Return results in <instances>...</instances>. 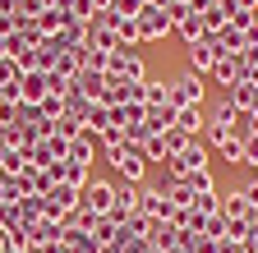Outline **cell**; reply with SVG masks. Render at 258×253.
<instances>
[{
	"label": "cell",
	"mask_w": 258,
	"mask_h": 253,
	"mask_svg": "<svg viewBox=\"0 0 258 253\" xmlns=\"http://www.w3.org/2000/svg\"><path fill=\"white\" fill-rule=\"evenodd\" d=\"M106 161H111V171H115L124 184H143V180H148V156H143V143H120V147H106Z\"/></svg>",
	"instance_id": "obj_1"
},
{
	"label": "cell",
	"mask_w": 258,
	"mask_h": 253,
	"mask_svg": "<svg viewBox=\"0 0 258 253\" xmlns=\"http://www.w3.org/2000/svg\"><path fill=\"white\" fill-rule=\"evenodd\" d=\"M106 74H111V78H129V83H143V78H148V65H143L139 46H115Z\"/></svg>",
	"instance_id": "obj_2"
},
{
	"label": "cell",
	"mask_w": 258,
	"mask_h": 253,
	"mask_svg": "<svg viewBox=\"0 0 258 253\" xmlns=\"http://www.w3.org/2000/svg\"><path fill=\"white\" fill-rule=\"evenodd\" d=\"M217 55H226L221 51V42H217V33H203L199 42H189V69L194 74H212V65H217Z\"/></svg>",
	"instance_id": "obj_3"
},
{
	"label": "cell",
	"mask_w": 258,
	"mask_h": 253,
	"mask_svg": "<svg viewBox=\"0 0 258 253\" xmlns=\"http://www.w3.org/2000/svg\"><path fill=\"white\" fill-rule=\"evenodd\" d=\"M203 166H208V143L194 138L184 152H175L171 161H166V175H194V171H203Z\"/></svg>",
	"instance_id": "obj_4"
},
{
	"label": "cell",
	"mask_w": 258,
	"mask_h": 253,
	"mask_svg": "<svg viewBox=\"0 0 258 253\" xmlns=\"http://www.w3.org/2000/svg\"><path fill=\"white\" fill-rule=\"evenodd\" d=\"M171 106H203V74H180L171 78Z\"/></svg>",
	"instance_id": "obj_5"
},
{
	"label": "cell",
	"mask_w": 258,
	"mask_h": 253,
	"mask_svg": "<svg viewBox=\"0 0 258 253\" xmlns=\"http://www.w3.org/2000/svg\"><path fill=\"white\" fill-rule=\"evenodd\" d=\"M139 28H143V42H157V37L175 33V19H171V10H161V5H143Z\"/></svg>",
	"instance_id": "obj_6"
},
{
	"label": "cell",
	"mask_w": 258,
	"mask_h": 253,
	"mask_svg": "<svg viewBox=\"0 0 258 253\" xmlns=\"http://www.w3.org/2000/svg\"><path fill=\"white\" fill-rule=\"evenodd\" d=\"M79 203H83L92 216H106V212L115 207V184H111V180H92V184L83 189V198H79Z\"/></svg>",
	"instance_id": "obj_7"
},
{
	"label": "cell",
	"mask_w": 258,
	"mask_h": 253,
	"mask_svg": "<svg viewBox=\"0 0 258 253\" xmlns=\"http://www.w3.org/2000/svg\"><path fill=\"white\" fill-rule=\"evenodd\" d=\"M161 189H166V198H171L180 212H199V189H194L184 175H166V184H161Z\"/></svg>",
	"instance_id": "obj_8"
},
{
	"label": "cell",
	"mask_w": 258,
	"mask_h": 253,
	"mask_svg": "<svg viewBox=\"0 0 258 253\" xmlns=\"http://www.w3.org/2000/svg\"><path fill=\"white\" fill-rule=\"evenodd\" d=\"M97 134L92 129H79L74 138H70V152H64V161H79V166H92V156H97Z\"/></svg>",
	"instance_id": "obj_9"
},
{
	"label": "cell",
	"mask_w": 258,
	"mask_h": 253,
	"mask_svg": "<svg viewBox=\"0 0 258 253\" xmlns=\"http://www.w3.org/2000/svg\"><path fill=\"white\" fill-rule=\"evenodd\" d=\"M217 88H235L240 78H244V65H240V55H217V65H212V74H208Z\"/></svg>",
	"instance_id": "obj_10"
},
{
	"label": "cell",
	"mask_w": 258,
	"mask_h": 253,
	"mask_svg": "<svg viewBox=\"0 0 258 253\" xmlns=\"http://www.w3.org/2000/svg\"><path fill=\"white\" fill-rule=\"evenodd\" d=\"M226 102H231L235 111H249V115H258V88L240 78L235 88H226Z\"/></svg>",
	"instance_id": "obj_11"
},
{
	"label": "cell",
	"mask_w": 258,
	"mask_h": 253,
	"mask_svg": "<svg viewBox=\"0 0 258 253\" xmlns=\"http://www.w3.org/2000/svg\"><path fill=\"white\" fill-rule=\"evenodd\" d=\"M203 106H175V129H184L189 138H203Z\"/></svg>",
	"instance_id": "obj_12"
},
{
	"label": "cell",
	"mask_w": 258,
	"mask_h": 253,
	"mask_svg": "<svg viewBox=\"0 0 258 253\" xmlns=\"http://www.w3.org/2000/svg\"><path fill=\"white\" fill-rule=\"evenodd\" d=\"M55 180H51V171H42V166H23L19 171V189L23 194H46Z\"/></svg>",
	"instance_id": "obj_13"
},
{
	"label": "cell",
	"mask_w": 258,
	"mask_h": 253,
	"mask_svg": "<svg viewBox=\"0 0 258 253\" xmlns=\"http://www.w3.org/2000/svg\"><path fill=\"white\" fill-rule=\"evenodd\" d=\"M60 184H70V189H83L92 184V166H79V161H60Z\"/></svg>",
	"instance_id": "obj_14"
},
{
	"label": "cell",
	"mask_w": 258,
	"mask_h": 253,
	"mask_svg": "<svg viewBox=\"0 0 258 253\" xmlns=\"http://www.w3.org/2000/svg\"><path fill=\"white\" fill-rule=\"evenodd\" d=\"M143 124H148L152 134H166V129H175V106H171V102H166V106H148Z\"/></svg>",
	"instance_id": "obj_15"
},
{
	"label": "cell",
	"mask_w": 258,
	"mask_h": 253,
	"mask_svg": "<svg viewBox=\"0 0 258 253\" xmlns=\"http://www.w3.org/2000/svg\"><path fill=\"white\" fill-rule=\"evenodd\" d=\"M74 88L83 92V97H92V102H97V97H102V92H106V74H102V69H79Z\"/></svg>",
	"instance_id": "obj_16"
},
{
	"label": "cell",
	"mask_w": 258,
	"mask_h": 253,
	"mask_svg": "<svg viewBox=\"0 0 258 253\" xmlns=\"http://www.w3.org/2000/svg\"><path fill=\"white\" fill-rule=\"evenodd\" d=\"M171 102V83L166 78H143V106H166Z\"/></svg>",
	"instance_id": "obj_17"
},
{
	"label": "cell",
	"mask_w": 258,
	"mask_h": 253,
	"mask_svg": "<svg viewBox=\"0 0 258 253\" xmlns=\"http://www.w3.org/2000/svg\"><path fill=\"white\" fill-rule=\"evenodd\" d=\"M244 212H249V203H244V194H240V189L221 194V216H226V221H244Z\"/></svg>",
	"instance_id": "obj_18"
},
{
	"label": "cell",
	"mask_w": 258,
	"mask_h": 253,
	"mask_svg": "<svg viewBox=\"0 0 258 253\" xmlns=\"http://www.w3.org/2000/svg\"><path fill=\"white\" fill-rule=\"evenodd\" d=\"M92 239L102 244V248H111V244L120 239V226H115L111 216H97V226H92Z\"/></svg>",
	"instance_id": "obj_19"
},
{
	"label": "cell",
	"mask_w": 258,
	"mask_h": 253,
	"mask_svg": "<svg viewBox=\"0 0 258 253\" xmlns=\"http://www.w3.org/2000/svg\"><path fill=\"white\" fill-rule=\"evenodd\" d=\"M143 156H148V166H152V161H171L166 138H161V134H148V138H143Z\"/></svg>",
	"instance_id": "obj_20"
},
{
	"label": "cell",
	"mask_w": 258,
	"mask_h": 253,
	"mask_svg": "<svg viewBox=\"0 0 258 253\" xmlns=\"http://www.w3.org/2000/svg\"><path fill=\"white\" fill-rule=\"evenodd\" d=\"M111 124V106H102V102H92V111H88V120H83V129H92V134H102Z\"/></svg>",
	"instance_id": "obj_21"
},
{
	"label": "cell",
	"mask_w": 258,
	"mask_h": 253,
	"mask_svg": "<svg viewBox=\"0 0 258 253\" xmlns=\"http://www.w3.org/2000/svg\"><path fill=\"white\" fill-rule=\"evenodd\" d=\"M0 230H19L23 235V212H19V203H0Z\"/></svg>",
	"instance_id": "obj_22"
},
{
	"label": "cell",
	"mask_w": 258,
	"mask_h": 253,
	"mask_svg": "<svg viewBox=\"0 0 258 253\" xmlns=\"http://www.w3.org/2000/svg\"><path fill=\"white\" fill-rule=\"evenodd\" d=\"M217 152H221V161H231V166H244V138H226Z\"/></svg>",
	"instance_id": "obj_23"
},
{
	"label": "cell",
	"mask_w": 258,
	"mask_h": 253,
	"mask_svg": "<svg viewBox=\"0 0 258 253\" xmlns=\"http://www.w3.org/2000/svg\"><path fill=\"white\" fill-rule=\"evenodd\" d=\"M37 106H42V115H46V120H60V115H64V92H46Z\"/></svg>",
	"instance_id": "obj_24"
},
{
	"label": "cell",
	"mask_w": 258,
	"mask_h": 253,
	"mask_svg": "<svg viewBox=\"0 0 258 253\" xmlns=\"http://www.w3.org/2000/svg\"><path fill=\"white\" fill-rule=\"evenodd\" d=\"M226 23H231V19H226V10L221 5H212V10H203V28H208V33H221V28Z\"/></svg>",
	"instance_id": "obj_25"
},
{
	"label": "cell",
	"mask_w": 258,
	"mask_h": 253,
	"mask_svg": "<svg viewBox=\"0 0 258 253\" xmlns=\"http://www.w3.org/2000/svg\"><path fill=\"white\" fill-rule=\"evenodd\" d=\"M120 230H124V235H148V230H152V216H143V212H134V216H129V221H124V226H120Z\"/></svg>",
	"instance_id": "obj_26"
},
{
	"label": "cell",
	"mask_w": 258,
	"mask_h": 253,
	"mask_svg": "<svg viewBox=\"0 0 258 253\" xmlns=\"http://www.w3.org/2000/svg\"><path fill=\"white\" fill-rule=\"evenodd\" d=\"M161 138H166V152H171V156H175V152H184V147L194 143V138H189L184 129H166V134H161Z\"/></svg>",
	"instance_id": "obj_27"
},
{
	"label": "cell",
	"mask_w": 258,
	"mask_h": 253,
	"mask_svg": "<svg viewBox=\"0 0 258 253\" xmlns=\"http://www.w3.org/2000/svg\"><path fill=\"white\" fill-rule=\"evenodd\" d=\"M184 180L199 189V194H212V189H217V180H212V171H208V166H203V171H194V175H184Z\"/></svg>",
	"instance_id": "obj_28"
},
{
	"label": "cell",
	"mask_w": 258,
	"mask_h": 253,
	"mask_svg": "<svg viewBox=\"0 0 258 253\" xmlns=\"http://www.w3.org/2000/svg\"><path fill=\"white\" fill-rule=\"evenodd\" d=\"M143 5H148V0H111V10H115V14H124V19H139V14H143Z\"/></svg>",
	"instance_id": "obj_29"
},
{
	"label": "cell",
	"mask_w": 258,
	"mask_h": 253,
	"mask_svg": "<svg viewBox=\"0 0 258 253\" xmlns=\"http://www.w3.org/2000/svg\"><path fill=\"white\" fill-rule=\"evenodd\" d=\"M97 143H102V147H120L124 143V129H120V124H106V129L97 134Z\"/></svg>",
	"instance_id": "obj_30"
},
{
	"label": "cell",
	"mask_w": 258,
	"mask_h": 253,
	"mask_svg": "<svg viewBox=\"0 0 258 253\" xmlns=\"http://www.w3.org/2000/svg\"><path fill=\"white\" fill-rule=\"evenodd\" d=\"M19 19H42L46 14V5H42V0H19V10H14Z\"/></svg>",
	"instance_id": "obj_31"
},
{
	"label": "cell",
	"mask_w": 258,
	"mask_h": 253,
	"mask_svg": "<svg viewBox=\"0 0 258 253\" xmlns=\"http://www.w3.org/2000/svg\"><path fill=\"white\" fill-rule=\"evenodd\" d=\"M79 129H83V124H79L74 115H60V120H55V134H60V138H74Z\"/></svg>",
	"instance_id": "obj_32"
},
{
	"label": "cell",
	"mask_w": 258,
	"mask_h": 253,
	"mask_svg": "<svg viewBox=\"0 0 258 253\" xmlns=\"http://www.w3.org/2000/svg\"><path fill=\"white\" fill-rule=\"evenodd\" d=\"M0 124H5V129L19 124V102H0Z\"/></svg>",
	"instance_id": "obj_33"
},
{
	"label": "cell",
	"mask_w": 258,
	"mask_h": 253,
	"mask_svg": "<svg viewBox=\"0 0 258 253\" xmlns=\"http://www.w3.org/2000/svg\"><path fill=\"white\" fill-rule=\"evenodd\" d=\"M244 166H258V134L244 138Z\"/></svg>",
	"instance_id": "obj_34"
},
{
	"label": "cell",
	"mask_w": 258,
	"mask_h": 253,
	"mask_svg": "<svg viewBox=\"0 0 258 253\" xmlns=\"http://www.w3.org/2000/svg\"><path fill=\"white\" fill-rule=\"evenodd\" d=\"M240 194H244V203H249V207H258V175H253V180L240 189Z\"/></svg>",
	"instance_id": "obj_35"
},
{
	"label": "cell",
	"mask_w": 258,
	"mask_h": 253,
	"mask_svg": "<svg viewBox=\"0 0 258 253\" xmlns=\"http://www.w3.org/2000/svg\"><path fill=\"white\" fill-rule=\"evenodd\" d=\"M244 230H249V235H258V207H249V212H244Z\"/></svg>",
	"instance_id": "obj_36"
},
{
	"label": "cell",
	"mask_w": 258,
	"mask_h": 253,
	"mask_svg": "<svg viewBox=\"0 0 258 253\" xmlns=\"http://www.w3.org/2000/svg\"><path fill=\"white\" fill-rule=\"evenodd\" d=\"M244 83H253V88H258V65H249V69H244Z\"/></svg>",
	"instance_id": "obj_37"
},
{
	"label": "cell",
	"mask_w": 258,
	"mask_h": 253,
	"mask_svg": "<svg viewBox=\"0 0 258 253\" xmlns=\"http://www.w3.org/2000/svg\"><path fill=\"white\" fill-rule=\"evenodd\" d=\"M28 253H46V248H28Z\"/></svg>",
	"instance_id": "obj_38"
},
{
	"label": "cell",
	"mask_w": 258,
	"mask_h": 253,
	"mask_svg": "<svg viewBox=\"0 0 258 253\" xmlns=\"http://www.w3.org/2000/svg\"><path fill=\"white\" fill-rule=\"evenodd\" d=\"M253 175H258V166H253Z\"/></svg>",
	"instance_id": "obj_39"
},
{
	"label": "cell",
	"mask_w": 258,
	"mask_h": 253,
	"mask_svg": "<svg viewBox=\"0 0 258 253\" xmlns=\"http://www.w3.org/2000/svg\"><path fill=\"white\" fill-rule=\"evenodd\" d=\"M217 5H221V0H217Z\"/></svg>",
	"instance_id": "obj_40"
}]
</instances>
